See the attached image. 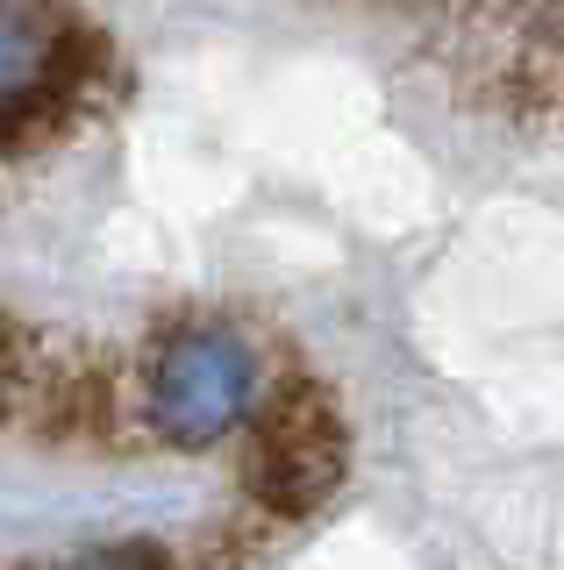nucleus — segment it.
I'll use <instances>...</instances> for the list:
<instances>
[{
	"instance_id": "obj_4",
	"label": "nucleus",
	"mask_w": 564,
	"mask_h": 570,
	"mask_svg": "<svg viewBox=\"0 0 564 570\" xmlns=\"http://www.w3.org/2000/svg\"><path fill=\"white\" fill-rule=\"evenodd\" d=\"M50 115H65V107L50 100L37 79H29V86H0V150H14V142H29V136H37Z\"/></svg>"
},
{
	"instance_id": "obj_2",
	"label": "nucleus",
	"mask_w": 564,
	"mask_h": 570,
	"mask_svg": "<svg viewBox=\"0 0 564 570\" xmlns=\"http://www.w3.org/2000/svg\"><path fill=\"white\" fill-rule=\"evenodd\" d=\"M343 421L314 385H286L257 421L251 442V492L272 513H314L329 492L343 485Z\"/></svg>"
},
{
	"instance_id": "obj_1",
	"label": "nucleus",
	"mask_w": 564,
	"mask_h": 570,
	"mask_svg": "<svg viewBox=\"0 0 564 570\" xmlns=\"http://www.w3.org/2000/svg\"><path fill=\"white\" fill-rule=\"evenodd\" d=\"M257 406V356L228 328H179L150 356V428L179 450H207Z\"/></svg>"
},
{
	"instance_id": "obj_5",
	"label": "nucleus",
	"mask_w": 564,
	"mask_h": 570,
	"mask_svg": "<svg viewBox=\"0 0 564 570\" xmlns=\"http://www.w3.org/2000/svg\"><path fill=\"white\" fill-rule=\"evenodd\" d=\"M8 356H14V328L0 321V379H8Z\"/></svg>"
},
{
	"instance_id": "obj_3",
	"label": "nucleus",
	"mask_w": 564,
	"mask_h": 570,
	"mask_svg": "<svg viewBox=\"0 0 564 570\" xmlns=\"http://www.w3.org/2000/svg\"><path fill=\"white\" fill-rule=\"evenodd\" d=\"M43 570H179V563H172L165 542H100V549H72V557Z\"/></svg>"
}]
</instances>
